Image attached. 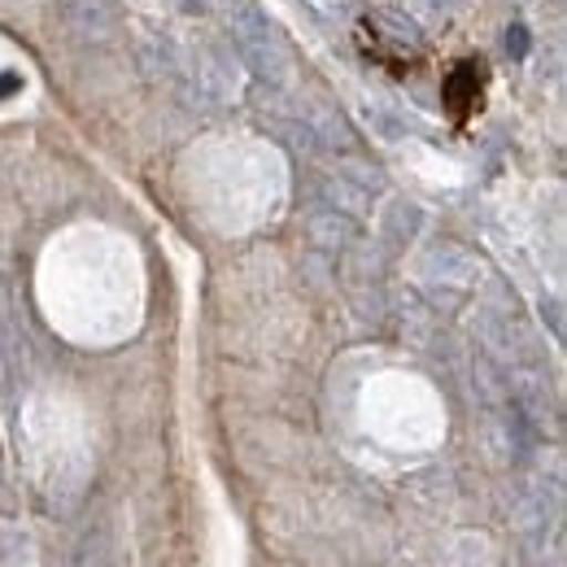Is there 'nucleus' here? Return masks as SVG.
I'll use <instances>...</instances> for the list:
<instances>
[{
	"mask_svg": "<svg viewBox=\"0 0 567 567\" xmlns=\"http://www.w3.org/2000/svg\"><path fill=\"white\" fill-rule=\"evenodd\" d=\"M62 27L83 40H101L114 31V13L105 0H62Z\"/></svg>",
	"mask_w": 567,
	"mask_h": 567,
	"instance_id": "f03ea898",
	"label": "nucleus"
},
{
	"mask_svg": "<svg viewBox=\"0 0 567 567\" xmlns=\"http://www.w3.org/2000/svg\"><path fill=\"white\" fill-rule=\"evenodd\" d=\"M179 4H184V9H202V0H179Z\"/></svg>",
	"mask_w": 567,
	"mask_h": 567,
	"instance_id": "20e7f679",
	"label": "nucleus"
},
{
	"mask_svg": "<svg viewBox=\"0 0 567 567\" xmlns=\"http://www.w3.org/2000/svg\"><path fill=\"white\" fill-rule=\"evenodd\" d=\"M506 53H511L515 62L533 53V35H528V27H524V22H511V27H506Z\"/></svg>",
	"mask_w": 567,
	"mask_h": 567,
	"instance_id": "7ed1b4c3",
	"label": "nucleus"
},
{
	"mask_svg": "<svg viewBox=\"0 0 567 567\" xmlns=\"http://www.w3.org/2000/svg\"><path fill=\"white\" fill-rule=\"evenodd\" d=\"M202 13L218 18V27L231 35L245 66H254L267 79H280L288 66V44L258 0H202Z\"/></svg>",
	"mask_w": 567,
	"mask_h": 567,
	"instance_id": "f257e3e1",
	"label": "nucleus"
}]
</instances>
